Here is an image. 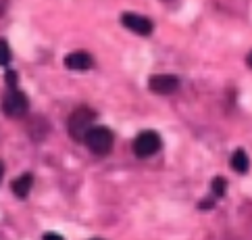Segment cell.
<instances>
[{
  "mask_svg": "<svg viewBox=\"0 0 252 240\" xmlns=\"http://www.w3.org/2000/svg\"><path fill=\"white\" fill-rule=\"evenodd\" d=\"M121 23L129 32L138 34V35H150L152 30H155V25H152L150 19H146V17H142V15H136V13H125L121 17Z\"/></svg>",
  "mask_w": 252,
  "mask_h": 240,
  "instance_id": "6",
  "label": "cell"
},
{
  "mask_svg": "<svg viewBox=\"0 0 252 240\" xmlns=\"http://www.w3.org/2000/svg\"><path fill=\"white\" fill-rule=\"evenodd\" d=\"M225 190H227V182L223 180V177H215L213 180V197L215 199H221Z\"/></svg>",
  "mask_w": 252,
  "mask_h": 240,
  "instance_id": "11",
  "label": "cell"
},
{
  "mask_svg": "<svg viewBox=\"0 0 252 240\" xmlns=\"http://www.w3.org/2000/svg\"><path fill=\"white\" fill-rule=\"evenodd\" d=\"M32 186H33V175L32 173H23V175H19L13 182L11 188H13V194H15L17 199H28Z\"/></svg>",
  "mask_w": 252,
  "mask_h": 240,
  "instance_id": "8",
  "label": "cell"
},
{
  "mask_svg": "<svg viewBox=\"0 0 252 240\" xmlns=\"http://www.w3.org/2000/svg\"><path fill=\"white\" fill-rule=\"evenodd\" d=\"M8 61H11V48H8V42L0 40V67L8 65Z\"/></svg>",
  "mask_w": 252,
  "mask_h": 240,
  "instance_id": "12",
  "label": "cell"
},
{
  "mask_svg": "<svg viewBox=\"0 0 252 240\" xmlns=\"http://www.w3.org/2000/svg\"><path fill=\"white\" fill-rule=\"evenodd\" d=\"M4 11H6V0H0V17H2Z\"/></svg>",
  "mask_w": 252,
  "mask_h": 240,
  "instance_id": "15",
  "label": "cell"
},
{
  "mask_svg": "<svg viewBox=\"0 0 252 240\" xmlns=\"http://www.w3.org/2000/svg\"><path fill=\"white\" fill-rule=\"evenodd\" d=\"M42 240H65V238L59 236V234H55V232H48V234H44Z\"/></svg>",
  "mask_w": 252,
  "mask_h": 240,
  "instance_id": "14",
  "label": "cell"
},
{
  "mask_svg": "<svg viewBox=\"0 0 252 240\" xmlns=\"http://www.w3.org/2000/svg\"><path fill=\"white\" fill-rule=\"evenodd\" d=\"M158 148H160V138L157 132H152V130L142 132V134H138L136 140H133V155L138 159H148L152 155H157Z\"/></svg>",
  "mask_w": 252,
  "mask_h": 240,
  "instance_id": "4",
  "label": "cell"
},
{
  "mask_svg": "<svg viewBox=\"0 0 252 240\" xmlns=\"http://www.w3.org/2000/svg\"><path fill=\"white\" fill-rule=\"evenodd\" d=\"M246 63H248V67H250V69H252V50H250V55H248V57H246Z\"/></svg>",
  "mask_w": 252,
  "mask_h": 240,
  "instance_id": "16",
  "label": "cell"
},
{
  "mask_svg": "<svg viewBox=\"0 0 252 240\" xmlns=\"http://www.w3.org/2000/svg\"><path fill=\"white\" fill-rule=\"evenodd\" d=\"M229 163H231V170L236 171V173H246V171L250 170V159H248V155H246V150H242V148L233 150Z\"/></svg>",
  "mask_w": 252,
  "mask_h": 240,
  "instance_id": "10",
  "label": "cell"
},
{
  "mask_svg": "<svg viewBox=\"0 0 252 240\" xmlns=\"http://www.w3.org/2000/svg\"><path fill=\"white\" fill-rule=\"evenodd\" d=\"M94 119H96V113L90 109V106H77V109L71 113L69 121H67L69 136L73 140H77V142H84L88 130L94 126Z\"/></svg>",
  "mask_w": 252,
  "mask_h": 240,
  "instance_id": "2",
  "label": "cell"
},
{
  "mask_svg": "<svg viewBox=\"0 0 252 240\" xmlns=\"http://www.w3.org/2000/svg\"><path fill=\"white\" fill-rule=\"evenodd\" d=\"M148 88H150V92H155V94H173L179 88V77L177 75H169V73L150 75Z\"/></svg>",
  "mask_w": 252,
  "mask_h": 240,
  "instance_id": "5",
  "label": "cell"
},
{
  "mask_svg": "<svg viewBox=\"0 0 252 240\" xmlns=\"http://www.w3.org/2000/svg\"><path fill=\"white\" fill-rule=\"evenodd\" d=\"M6 86L8 88H17V73L15 71H6Z\"/></svg>",
  "mask_w": 252,
  "mask_h": 240,
  "instance_id": "13",
  "label": "cell"
},
{
  "mask_svg": "<svg viewBox=\"0 0 252 240\" xmlns=\"http://www.w3.org/2000/svg\"><path fill=\"white\" fill-rule=\"evenodd\" d=\"M86 146L90 153H94L96 157H106L113 150V142H115V136L109 128L104 126H92L88 130V134L84 138Z\"/></svg>",
  "mask_w": 252,
  "mask_h": 240,
  "instance_id": "1",
  "label": "cell"
},
{
  "mask_svg": "<svg viewBox=\"0 0 252 240\" xmlns=\"http://www.w3.org/2000/svg\"><path fill=\"white\" fill-rule=\"evenodd\" d=\"M2 175H4V163L0 161V180H2Z\"/></svg>",
  "mask_w": 252,
  "mask_h": 240,
  "instance_id": "17",
  "label": "cell"
},
{
  "mask_svg": "<svg viewBox=\"0 0 252 240\" xmlns=\"http://www.w3.org/2000/svg\"><path fill=\"white\" fill-rule=\"evenodd\" d=\"M48 132H50V126L46 123V119H42V117H35L30 121V130H28V134L35 140V142H40L48 136Z\"/></svg>",
  "mask_w": 252,
  "mask_h": 240,
  "instance_id": "9",
  "label": "cell"
},
{
  "mask_svg": "<svg viewBox=\"0 0 252 240\" xmlns=\"http://www.w3.org/2000/svg\"><path fill=\"white\" fill-rule=\"evenodd\" d=\"M0 106H2V113L6 115V117L19 119V117H23V115L28 113L30 101H28V96L19 90V88H8L6 94L2 96V103H0Z\"/></svg>",
  "mask_w": 252,
  "mask_h": 240,
  "instance_id": "3",
  "label": "cell"
},
{
  "mask_svg": "<svg viewBox=\"0 0 252 240\" xmlns=\"http://www.w3.org/2000/svg\"><path fill=\"white\" fill-rule=\"evenodd\" d=\"M92 65H94V59L84 50L69 52V55L65 57V67L71 69V71H88Z\"/></svg>",
  "mask_w": 252,
  "mask_h": 240,
  "instance_id": "7",
  "label": "cell"
}]
</instances>
